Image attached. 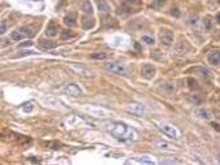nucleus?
<instances>
[{"label": "nucleus", "instance_id": "obj_1", "mask_svg": "<svg viewBox=\"0 0 220 165\" xmlns=\"http://www.w3.org/2000/svg\"><path fill=\"white\" fill-rule=\"evenodd\" d=\"M111 134L113 135L116 139L122 142H130V141H136L138 134L134 129L129 127L128 125L125 124H115L112 129H111Z\"/></svg>", "mask_w": 220, "mask_h": 165}, {"label": "nucleus", "instance_id": "obj_2", "mask_svg": "<svg viewBox=\"0 0 220 165\" xmlns=\"http://www.w3.org/2000/svg\"><path fill=\"white\" fill-rule=\"evenodd\" d=\"M160 129H161V131H163L165 135H168L169 138L179 139V135H180V134H179L177 129L173 127L172 125H169V124H161V125H160Z\"/></svg>", "mask_w": 220, "mask_h": 165}, {"label": "nucleus", "instance_id": "obj_3", "mask_svg": "<svg viewBox=\"0 0 220 165\" xmlns=\"http://www.w3.org/2000/svg\"><path fill=\"white\" fill-rule=\"evenodd\" d=\"M106 69L112 71L116 74H127V68L124 64H119V63H112V64H107Z\"/></svg>", "mask_w": 220, "mask_h": 165}, {"label": "nucleus", "instance_id": "obj_4", "mask_svg": "<svg viewBox=\"0 0 220 165\" xmlns=\"http://www.w3.org/2000/svg\"><path fill=\"white\" fill-rule=\"evenodd\" d=\"M159 38H160V42L165 46H171L173 43V34L169 30H161L159 34Z\"/></svg>", "mask_w": 220, "mask_h": 165}, {"label": "nucleus", "instance_id": "obj_5", "mask_svg": "<svg viewBox=\"0 0 220 165\" xmlns=\"http://www.w3.org/2000/svg\"><path fill=\"white\" fill-rule=\"evenodd\" d=\"M155 73H156V70H155V68L153 65H150V64H145V65L142 66V74L146 80H151V78L155 76Z\"/></svg>", "mask_w": 220, "mask_h": 165}, {"label": "nucleus", "instance_id": "obj_6", "mask_svg": "<svg viewBox=\"0 0 220 165\" xmlns=\"http://www.w3.org/2000/svg\"><path fill=\"white\" fill-rule=\"evenodd\" d=\"M208 63L211 64V65H215L218 66L220 65V51H212L208 53V57H207Z\"/></svg>", "mask_w": 220, "mask_h": 165}, {"label": "nucleus", "instance_id": "obj_7", "mask_svg": "<svg viewBox=\"0 0 220 165\" xmlns=\"http://www.w3.org/2000/svg\"><path fill=\"white\" fill-rule=\"evenodd\" d=\"M65 91H67V94H69L70 96H80V95L82 94L81 88L78 87L77 85H74V83L68 85V86H67V88H65Z\"/></svg>", "mask_w": 220, "mask_h": 165}, {"label": "nucleus", "instance_id": "obj_8", "mask_svg": "<svg viewBox=\"0 0 220 165\" xmlns=\"http://www.w3.org/2000/svg\"><path fill=\"white\" fill-rule=\"evenodd\" d=\"M57 33H59V29H57L56 25L51 21V22L48 24V26H47V29H46V34H47V37L53 38V37H56V35H57Z\"/></svg>", "mask_w": 220, "mask_h": 165}, {"label": "nucleus", "instance_id": "obj_9", "mask_svg": "<svg viewBox=\"0 0 220 165\" xmlns=\"http://www.w3.org/2000/svg\"><path fill=\"white\" fill-rule=\"evenodd\" d=\"M129 110H130L132 113H136V114H142L145 112V107H143L142 104H138V103H132L130 105H129Z\"/></svg>", "mask_w": 220, "mask_h": 165}, {"label": "nucleus", "instance_id": "obj_10", "mask_svg": "<svg viewBox=\"0 0 220 165\" xmlns=\"http://www.w3.org/2000/svg\"><path fill=\"white\" fill-rule=\"evenodd\" d=\"M76 22H77V13L72 12L64 17V24L69 25V26H73V25H76Z\"/></svg>", "mask_w": 220, "mask_h": 165}, {"label": "nucleus", "instance_id": "obj_11", "mask_svg": "<svg viewBox=\"0 0 220 165\" xmlns=\"http://www.w3.org/2000/svg\"><path fill=\"white\" fill-rule=\"evenodd\" d=\"M194 73L196 74H198V76H201V77H203V78H210L211 77V71L208 70V69H206V68H194Z\"/></svg>", "mask_w": 220, "mask_h": 165}, {"label": "nucleus", "instance_id": "obj_12", "mask_svg": "<svg viewBox=\"0 0 220 165\" xmlns=\"http://www.w3.org/2000/svg\"><path fill=\"white\" fill-rule=\"evenodd\" d=\"M39 44H41L42 48L51 49V48H55V47H56L57 43L52 42V41H47V39H41V41H39Z\"/></svg>", "mask_w": 220, "mask_h": 165}, {"label": "nucleus", "instance_id": "obj_13", "mask_svg": "<svg viewBox=\"0 0 220 165\" xmlns=\"http://www.w3.org/2000/svg\"><path fill=\"white\" fill-rule=\"evenodd\" d=\"M96 4H98V9L102 12L103 14L110 13V5L107 4L104 0H96Z\"/></svg>", "mask_w": 220, "mask_h": 165}, {"label": "nucleus", "instance_id": "obj_14", "mask_svg": "<svg viewBox=\"0 0 220 165\" xmlns=\"http://www.w3.org/2000/svg\"><path fill=\"white\" fill-rule=\"evenodd\" d=\"M94 21L93 18H89V17H82V27L84 29H93L94 27Z\"/></svg>", "mask_w": 220, "mask_h": 165}, {"label": "nucleus", "instance_id": "obj_15", "mask_svg": "<svg viewBox=\"0 0 220 165\" xmlns=\"http://www.w3.org/2000/svg\"><path fill=\"white\" fill-rule=\"evenodd\" d=\"M81 9L84 10L85 13L91 14V13H93V5H91V3L87 1V0H85V1L81 4Z\"/></svg>", "mask_w": 220, "mask_h": 165}, {"label": "nucleus", "instance_id": "obj_16", "mask_svg": "<svg viewBox=\"0 0 220 165\" xmlns=\"http://www.w3.org/2000/svg\"><path fill=\"white\" fill-rule=\"evenodd\" d=\"M20 31H22L24 34H26L29 38H33V37H34V34H35V33H34V30H33V29H31L30 26H22V27H21V30H20Z\"/></svg>", "mask_w": 220, "mask_h": 165}, {"label": "nucleus", "instance_id": "obj_17", "mask_svg": "<svg viewBox=\"0 0 220 165\" xmlns=\"http://www.w3.org/2000/svg\"><path fill=\"white\" fill-rule=\"evenodd\" d=\"M91 59H94V60H104V59H107V53H104V52L93 53V55H91Z\"/></svg>", "mask_w": 220, "mask_h": 165}, {"label": "nucleus", "instance_id": "obj_18", "mask_svg": "<svg viewBox=\"0 0 220 165\" xmlns=\"http://www.w3.org/2000/svg\"><path fill=\"white\" fill-rule=\"evenodd\" d=\"M203 27L206 29V30H211L212 29V21L210 17H206V18L203 20Z\"/></svg>", "mask_w": 220, "mask_h": 165}, {"label": "nucleus", "instance_id": "obj_19", "mask_svg": "<svg viewBox=\"0 0 220 165\" xmlns=\"http://www.w3.org/2000/svg\"><path fill=\"white\" fill-rule=\"evenodd\" d=\"M72 37H74V33L72 30H64L61 33V39H69Z\"/></svg>", "mask_w": 220, "mask_h": 165}, {"label": "nucleus", "instance_id": "obj_20", "mask_svg": "<svg viewBox=\"0 0 220 165\" xmlns=\"http://www.w3.org/2000/svg\"><path fill=\"white\" fill-rule=\"evenodd\" d=\"M10 38L13 39V41H21V39L24 38V35L20 33V31H13L12 34H10Z\"/></svg>", "mask_w": 220, "mask_h": 165}, {"label": "nucleus", "instance_id": "obj_21", "mask_svg": "<svg viewBox=\"0 0 220 165\" xmlns=\"http://www.w3.org/2000/svg\"><path fill=\"white\" fill-rule=\"evenodd\" d=\"M198 114H201V117L202 118H206V120L210 118V113H208L206 109H199V110H198Z\"/></svg>", "mask_w": 220, "mask_h": 165}, {"label": "nucleus", "instance_id": "obj_22", "mask_svg": "<svg viewBox=\"0 0 220 165\" xmlns=\"http://www.w3.org/2000/svg\"><path fill=\"white\" fill-rule=\"evenodd\" d=\"M142 42L147 43V44H154V39L151 37H147V35H143L142 37Z\"/></svg>", "mask_w": 220, "mask_h": 165}, {"label": "nucleus", "instance_id": "obj_23", "mask_svg": "<svg viewBox=\"0 0 220 165\" xmlns=\"http://www.w3.org/2000/svg\"><path fill=\"white\" fill-rule=\"evenodd\" d=\"M164 4H165V0H155V1H154L155 8H161Z\"/></svg>", "mask_w": 220, "mask_h": 165}, {"label": "nucleus", "instance_id": "obj_24", "mask_svg": "<svg viewBox=\"0 0 220 165\" xmlns=\"http://www.w3.org/2000/svg\"><path fill=\"white\" fill-rule=\"evenodd\" d=\"M187 82H189V83H190V85H189V87L192 88V90H194V88L197 90V88H198V86H197V82L194 81L193 78H189V80H187Z\"/></svg>", "mask_w": 220, "mask_h": 165}, {"label": "nucleus", "instance_id": "obj_25", "mask_svg": "<svg viewBox=\"0 0 220 165\" xmlns=\"http://www.w3.org/2000/svg\"><path fill=\"white\" fill-rule=\"evenodd\" d=\"M171 14H172V16H175V17H177V18L180 17V12H179L177 8H172L171 9Z\"/></svg>", "mask_w": 220, "mask_h": 165}, {"label": "nucleus", "instance_id": "obj_26", "mask_svg": "<svg viewBox=\"0 0 220 165\" xmlns=\"http://www.w3.org/2000/svg\"><path fill=\"white\" fill-rule=\"evenodd\" d=\"M138 163H142V164H154V161L150 160V159H139Z\"/></svg>", "mask_w": 220, "mask_h": 165}, {"label": "nucleus", "instance_id": "obj_27", "mask_svg": "<svg viewBox=\"0 0 220 165\" xmlns=\"http://www.w3.org/2000/svg\"><path fill=\"white\" fill-rule=\"evenodd\" d=\"M7 33V25L5 24H0V35Z\"/></svg>", "mask_w": 220, "mask_h": 165}, {"label": "nucleus", "instance_id": "obj_28", "mask_svg": "<svg viewBox=\"0 0 220 165\" xmlns=\"http://www.w3.org/2000/svg\"><path fill=\"white\" fill-rule=\"evenodd\" d=\"M30 46H33V42L27 41V42H24V43H21V44H20V47H30Z\"/></svg>", "mask_w": 220, "mask_h": 165}, {"label": "nucleus", "instance_id": "obj_29", "mask_svg": "<svg viewBox=\"0 0 220 165\" xmlns=\"http://www.w3.org/2000/svg\"><path fill=\"white\" fill-rule=\"evenodd\" d=\"M33 51H25V52H21V55H19V56H26V55H33Z\"/></svg>", "mask_w": 220, "mask_h": 165}, {"label": "nucleus", "instance_id": "obj_30", "mask_svg": "<svg viewBox=\"0 0 220 165\" xmlns=\"http://www.w3.org/2000/svg\"><path fill=\"white\" fill-rule=\"evenodd\" d=\"M129 4H139V0H127Z\"/></svg>", "mask_w": 220, "mask_h": 165}, {"label": "nucleus", "instance_id": "obj_31", "mask_svg": "<svg viewBox=\"0 0 220 165\" xmlns=\"http://www.w3.org/2000/svg\"><path fill=\"white\" fill-rule=\"evenodd\" d=\"M211 126H212V127H214V129H216V130H218V131H220L219 124H215V122H212V124H211Z\"/></svg>", "mask_w": 220, "mask_h": 165}, {"label": "nucleus", "instance_id": "obj_32", "mask_svg": "<svg viewBox=\"0 0 220 165\" xmlns=\"http://www.w3.org/2000/svg\"><path fill=\"white\" fill-rule=\"evenodd\" d=\"M31 109H33V107H31V104H30V107H24V110H25V112H30Z\"/></svg>", "mask_w": 220, "mask_h": 165}, {"label": "nucleus", "instance_id": "obj_33", "mask_svg": "<svg viewBox=\"0 0 220 165\" xmlns=\"http://www.w3.org/2000/svg\"><path fill=\"white\" fill-rule=\"evenodd\" d=\"M216 21H218V22H220V13L218 14V16H216Z\"/></svg>", "mask_w": 220, "mask_h": 165}, {"label": "nucleus", "instance_id": "obj_34", "mask_svg": "<svg viewBox=\"0 0 220 165\" xmlns=\"http://www.w3.org/2000/svg\"><path fill=\"white\" fill-rule=\"evenodd\" d=\"M218 161H219V163H220V155H219V157H218Z\"/></svg>", "mask_w": 220, "mask_h": 165}, {"label": "nucleus", "instance_id": "obj_35", "mask_svg": "<svg viewBox=\"0 0 220 165\" xmlns=\"http://www.w3.org/2000/svg\"><path fill=\"white\" fill-rule=\"evenodd\" d=\"M33 1H38V0H33Z\"/></svg>", "mask_w": 220, "mask_h": 165}]
</instances>
